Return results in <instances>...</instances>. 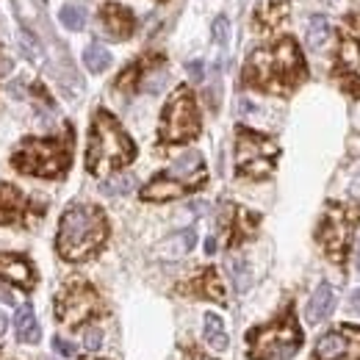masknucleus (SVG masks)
I'll use <instances>...</instances> for the list:
<instances>
[{
  "label": "nucleus",
  "instance_id": "f257e3e1",
  "mask_svg": "<svg viewBox=\"0 0 360 360\" xmlns=\"http://www.w3.org/2000/svg\"><path fill=\"white\" fill-rule=\"evenodd\" d=\"M308 75L302 53L297 47L294 39H280L272 47H261L247 58L244 67V84L263 89V92H274V95H285L291 92L302 78Z\"/></svg>",
  "mask_w": 360,
  "mask_h": 360
},
{
  "label": "nucleus",
  "instance_id": "f03ea898",
  "mask_svg": "<svg viewBox=\"0 0 360 360\" xmlns=\"http://www.w3.org/2000/svg\"><path fill=\"white\" fill-rule=\"evenodd\" d=\"M106 236L108 222L97 205H72L61 216L56 250L64 261H86L106 244Z\"/></svg>",
  "mask_w": 360,
  "mask_h": 360
},
{
  "label": "nucleus",
  "instance_id": "7ed1b4c3",
  "mask_svg": "<svg viewBox=\"0 0 360 360\" xmlns=\"http://www.w3.org/2000/svg\"><path fill=\"white\" fill-rule=\"evenodd\" d=\"M136 147L130 136L122 130V125L108 114V111H97L92 119V130H89V147H86V169L97 178L122 169L133 161Z\"/></svg>",
  "mask_w": 360,
  "mask_h": 360
},
{
  "label": "nucleus",
  "instance_id": "20e7f679",
  "mask_svg": "<svg viewBox=\"0 0 360 360\" xmlns=\"http://www.w3.org/2000/svg\"><path fill=\"white\" fill-rule=\"evenodd\" d=\"M208 180V169L202 164V156L197 150H189L180 156L167 172L153 178L147 186L141 189V200L147 202H164V200H178L191 189H200Z\"/></svg>",
  "mask_w": 360,
  "mask_h": 360
},
{
  "label": "nucleus",
  "instance_id": "39448f33",
  "mask_svg": "<svg viewBox=\"0 0 360 360\" xmlns=\"http://www.w3.org/2000/svg\"><path fill=\"white\" fill-rule=\"evenodd\" d=\"M247 341H250V360H291L302 344V333L294 313L288 311L272 324L250 330Z\"/></svg>",
  "mask_w": 360,
  "mask_h": 360
},
{
  "label": "nucleus",
  "instance_id": "423d86ee",
  "mask_svg": "<svg viewBox=\"0 0 360 360\" xmlns=\"http://www.w3.org/2000/svg\"><path fill=\"white\" fill-rule=\"evenodd\" d=\"M12 161L25 175L58 178L69 164V147L61 139H25Z\"/></svg>",
  "mask_w": 360,
  "mask_h": 360
},
{
  "label": "nucleus",
  "instance_id": "0eeeda50",
  "mask_svg": "<svg viewBox=\"0 0 360 360\" xmlns=\"http://www.w3.org/2000/svg\"><path fill=\"white\" fill-rule=\"evenodd\" d=\"M357 222H360V205H330L324 211L319 230H316V241L322 244V250L327 252L330 261L341 263L346 258L352 230Z\"/></svg>",
  "mask_w": 360,
  "mask_h": 360
},
{
  "label": "nucleus",
  "instance_id": "6e6552de",
  "mask_svg": "<svg viewBox=\"0 0 360 360\" xmlns=\"http://www.w3.org/2000/svg\"><path fill=\"white\" fill-rule=\"evenodd\" d=\"M277 153H280L277 144L269 136L239 128V133H236V172L239 175L252 178V180L272 175Z\"/></svg>",
  "mask_w": 360,
  "mask_h": 360
},
{
  "label": "nucleus",
  "instance_id": "1a4fd4ad",
  "mask_svg": "<svg viewBox=\"0 0 360 360\" xmlns=\"http://www.w3.org/2000/svg\"><path fill=\"white\" fill-rule=\"evenodd\" d=\"M100 311H103V305H100L97 291L81 277H72L56 297V319L67 327H81V324L92 322Z\"/></svg>",
  "mask_w": 360,
  "mask_h": 360
},
{
  "label": "nucleus",
  "instance_id": "9d476101",
  "mask_svg": "<svg viewBox=\"0 0 360 360\" xmlns=\"http://www.w3.org/2000/svg\"><path fill=\"white\" fill-rule=\"evenodd\" d=\"M197 133H200V111H197L194 95L186 86H180L161 114L158 136L167 144H183V141H191Z\"/></svg>",
  "mask_w": 360,
  "mask_h": 360
},
{
  "label": "nucleus",
  "instance_id": "9b49d317",
  "mask_svg": "<svg viewBox=\"0 0 360 360\" xmlns=\"http://www.w3.org/2000/svg\"><path fill=\"white\" fill-rule=\"evenodd\" d=\"M311 360H360V327H333L327 330L313 349Z\"/></svg>",
  "mask_w": 360,
  "mask_h": 360
},
{
  "label": "nucleus",
  "instance_id": "f8f14e48",
  "mask_svg": "<svg viewBox=\"0 0 360 360\" xmlns=\"http://www.w3.org/2000/svg\"><path fill=\"white\" fill-rule=\"evenodd\" d=\"M335 75L344 81V89L349 95L360 97V45L352 36H341Z\"/></svg>",
  "mask_w": 360,
  "mask_h": 360
},
{
  "label": "nucleus",
  "instance_id": "ddd939ff",
  "mask_svg": "<svg viewBox=\"0 0 360 360\" xmlns=\"http://www.w3.org/2000/svg\"><path fill=\"white\" fill-rule=\"evenodd\" d=\"M0 280L6 283H14L23 291H31L36 285V272L34 266L28 263L25 255H17V252H0Z\"/></svg>",
  "mask_w": 360,
  "mask_h": 360
},
{
  "label": "nucleus",
  "instance_id": "4468645a",
  "mask_svg": "<svg viewBox=\"0 0 360 360\" xmlns=\"http://www.w3.org/2000/svg\"><path fill=\"white\" fill-rule=\"evenodd\" d=\"M100 23L111 39H128L133 34V25H136L133 14L119 3H106L100 9Z\"/></svg>",
  "mask_w": 360,
  "mask_h": 360
},
{
  "label": "nucleus",
  "instance_id": "2eb2a0df",
  "mask_svg": "<svg viewBox=\"0 0 360 360\" xmlns=\"http://www.w3.org/2000/svg\"><path fill=\"white\" fill-rule=\"evenodd\" d=\"M180 291H189V294H194V297H205V300H213V302L225 305V285H222L219 274H216V269L200 272L189 285L180 288Z\"/></svg>",
  "mask_w": 360,
  "mask_h": 360
},
{
  "label": "nucleus",
  "instance_id": "dca6fc26",
  "mask_svg": "<svg viewBox=\"0 0 360 360\" xmlns=\"http://www.w3.org/2000/svg\"><path fill=\"white\" fill-rule=\"evenodd\" d=\"M25 208H28V202H25V197L14 186L0 183V225L20 222L23 216H25Z\"/></svg>",
  "mask_w": 360,
  "mask_h": 360
},
{
  "label": "nucleus",
  "instance_id": "f3484780",
  "mask_svg": "<svg viewBox=\"0 0 360 360\" xmlns=\"http://www.w3.org/2000/svg\"><path fill=\"white\" fill-rule=\"evenodd\" d=\"M333 308H335V288L327 285V283H322L316 291H313V297H311V302H308V311H305L308 324L324 322V319L333 313Z\"/></svg>",
  "mask_w": 360,
  "mask_h": 360
},
{
  "label": "nucleus",
  "instance_id": "a211bd4d",
  "mask_svg": "<svg viewBox=\"0 0 360 360\" xmlns=\"http://www.w3.org/2000/svg\"><path fill=\"white\" fill-rule=\"evenodd\" d=\"M14 330H17V341L20 344H36L42 338V330L36 324V316L31 311V305H23L17 311V319H14Z\"/></svg>",
  "mask_w": 360,
  "mask_h": 360
},
{
  "label": "nucleus",
  "instance_id": "6ab92c4d",
  "mask_svg": "<svg viewBox=\"0 0 360 360\" xmlns=\"http://www.w3.org/2000/svg\"><path fill=\"white\" fill-rule=\"evenodd\" d=\"M202 335H205V341H208L211 349H216V352L228 349V330H225V322L216 316V313H208V316H205Z\"/></svg>",
  "mask_w": 360,
  "mask_h": 360
},
{
  "label": "nucleus",
  "instance_id": "aec40b11",
  "mask_svg": "<svg viewBox=\"0 0 360 360\" xmlns=\"http://www.w3.org/2000/svg\"><path fill=\"white\" fill-rule=\"evenodd\" d=\"M84 64H86V69L89 72H106L108 67H111V53L103 47V45H89L86 50H84Z\"/></svg>",
  "mask_w": 360,
  "mask_h": 360
},
{
  "label": "nucleus",
  "instance_id": "412c9836",
  "mask_svg": "<svg viewBox=\"0 0 360 360\" xmlns=\"http://www.w3.org/2000/svg\"><path fill=\"white\" fill-rule=\"evenodd\" d=\"M285 14H288V3L285 0H277V3H269V6H263L261 12H258V25L261 28H274L280 20H285Z\"/></svg>",
  "mask_w": 360,
  "mask_h": 360
},
{
  "label": "nucleus",
  "instance_id": "4be33fe9",
  "mask_svg": "<svg viewBox=\"0 0 360 360\" xmlns=\"http://www.w3.org/2000/svg\"><path fill=\"white\" fill-rule=\"evenodd\" d=\"M327 36H330V23H327V17H322V14L311 17V25H308V45H311L313 50H319V47L327 42Z\"/></svg>",
  "mask_w": 360,
  "mask_h": 360
},
{
  "label": "nucleus",
  "instance_id": "5701e85b",
  "mask_svg": "<svg viewBox=\"0 0 360 360\" xmlns=\"http://www.w3.org/2000/svg\"><path fill=\"white\" fill-rule=\"evenodd\" d=\"M228 266H230V274H233V285H236V291H247L250 288V283H252V274H250V266H247V261L244 258H230L228 261Z\"/></svg>",
  "mask_w": 360,
  "mask_h": 360
},
{
  "label": "nucleus",
  "instance_id": "b1692460",
  "mask_svg": "<svg viewBox=\"0 0 360 360\" xmlns=\"http://www.w3.org/2000/svg\"><path fill=\"white\" fill-rule=\"evenodd\" d=\"M58 17H61V25L67 31H81L86 25V12L81 6H64Z\"/></svg>",
  "mask_w": 360,
  "mask_h": 360
},
{
  "label": "nucleus",
  "instance_id": "393cba45",
  "mask_svg": "<svg viewBox=\"0 0 360 360\" xmlns=\"http://www.w3.org/2000/svg\"><path fill=\"white\" fill-rule=\"evenodd\" d=\"M133 186H136V178H133V175H117V178H111V180L103 183V194H108V197H114V194H128V191H133Z\"/></svg>",
  "mask_w": 360,
  "mask_h": 360
},
{
  "label": "nucleus",
  "instance_id": "a878e982",
  "mask_svg": "<svg viewBox=\"0 0 360 360\" xmlns=\"http://www.w3.org/2000/svg\"><path fill=\"white\" fill-rule=\"evenodd\" d=\"M172 244H164L161 250H169ZM194 247V230H183V233H178L175 236V252H172V258H180L183 252H189Z\"/></svg>",
  "mask_w": 360,
  "mask_h": 360
},
{
  "label": "nucleus",
  "instance_id": "bb28decb",
  "mask_svg": "<svg viewBox=\"0 0 360 360\" xmlns=\"http://www.w3.org/2000/svg\"><path fill=\"white\" fill-rule=\"evenodd\" d=\"M213 39L219 42V45H228V39H230V23H228V17H216L213 20Z\"/></svg>",
  "mask_w": 360,
  "mask_h": 360
},
{
  "label": "nucleus",
  "instance_id": "cd10ccee",
  "mask_svg": "<svg viewBox=\"0 0 360 360\" xmlns=\"http://www.w3.org/2000/svg\"><path fill=\"white\" fill-rule=\"evenodd\" d=\"M100 344H103V333H100L97 327H89L86 335H84V346L95 352V349H100Z\"/></svg>",
  "mask_w": 360,
  "mask_h": 360
},
{
  "label": "nucleus",
  "instance_id": "c85d7f7f",
  "mask_svg": "<svg viewBox=\"0 0 360 360\" xmlns=\"http://www.w3.org/2000/svg\"><path fill=\"white\" fill-rule=\"evenodd\" d=\"M53 349H56L61 357H75V346H72L69 341H64V338H53Z\"/></svg>",
  "mask_w": 360,
  "mask_h": 360
},
{
  "label": "nucleus",
  "instance_id": "c756f323",
  "mask_svg": "<svg viewBox=\"0 0 360 360\" xmlns=\"http://www.w3.org/2000/svg\"><path fill=\"white\" fill-rule=\"evenodd\" d=\"M189 75H191V81H202V61L189 64Z\"/></svg>",
  "mask_w": 360,
  "mask_h": 360
},
{
  "label": "nucleus",
  "instance_id": "7c9ffc66",
  "mask_svg": "<svg viewBox=\"0 0 360 360\" xmlns=\"http://www.w3.org/2000/svg\"><path fill=\"white\" fill-rule=\"evenodd\" d=\"M346 23H349V25H352V28H355L357 34H360V12H355V14H349V17H346Z\"/></svg>",
  "mask_w": 360,
  "mask_h": 360
},
{
  "label": "nucleus",
  "instance_id": "2f4dec72",
  "mask_svg": "<svg viewBox=\"0 0 360 360\" xmlns=\"http://www.w3.org/2000/svg\"><path fill=\"white\" fill-rule=\"evenodd\" d=\"M9 69H12V61L0 56V75H3V72H9Z\"/></svg>",
  "mask_w": 360,
  "mask_h": 360
},
{
  "label": "nucleus",
  "instance_id": "473e14b6",
  "mask_svg": "<svg viewBox=\"0 0 360 360\" xmlns=\"http://www.w3.org/2000/svg\"><path fill=\"white\" fill-rule=\"evenodd\" d=\"M352 305H355V311L360 313V288H357V291L352 294Z\"/></svg>",
  "mask_w": 360,
  "mask_h": 360
},
{
  "label": "nucleus",
  "instance_id": "72a5a7b5",
  "mask_svg": "<svg viewBox=\"0 0 360 360\" xmlns=\"http://www.w3.org/2000/svg\"><path fill=\"white\" fill-rule=\"evenodd\" d=\"M205 252H208V255L216 252V239H208V241H205Z\"/></svg>",
  "mask_w": 360,
  "mask_h": 360
},
{
  "label": "nucleus",
  "instance_id": "f704fd0d",
  "mask_svg": "<svg viewBox=\"0 0 360 360\" xmlns=\"http://www.w3.org/2000/svg\"><path fill=\"white\" fill-rule=\"evenodd\" d=\"M6 324H9V319H6L3 313H0V335H3V333H6Z\"/></svg>",
  "mask_w": 360,
  "mask_h": 360
},
{
  "label": "nucleus",
  "instance_id": "c9c22d12",
  "mask_svg": "<svg viewBox=\"0 0 360 360\" xmlns=\"http://www.w3.org/2000/svg\"><path fill=\"white\" fill-rule=\"evenodd\" d=\"M357 269H360V255H357Z\"/></svg>",
  "mask_w": 360,
  "mask_h": 360
},
{
  "label": "nucleus",
  "instance_id": "e433bc0d",
  "mask_svg": "<svg viewBox=\"0 0 360 360\" xmlns=\"http://www.w3.org/2000/svg\"><path fill=\"white\" fill-rule=\"evenodd\" d=\"M86 360H95V357H86Z\"/></svg>",
  "mask_w": 360,
  "mask_h": 360
}]
</instances>
